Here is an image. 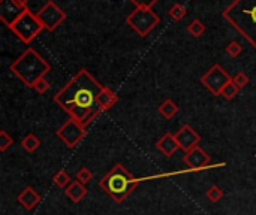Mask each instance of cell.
Returning a JSON list of instances; mask_svg holds the SVG:
<instances>
[{
	"instance_id": "6da1fadb",
	"label": "cell",
	"mask_w": 256,
	"mask_h": 215,
	"mask_svg": "<svg viewBox=\"0 0 256 215\" xmlns=\"http://www.w3.org/2000/svg\"><path fill=\"white\" fill-rule=\"evenodd\" d=\"M102 88L104 85L97 83L89 70L81 69L54 96V102L68 112L71 118L83 123L86 116L97 108V96Z\"/></svg>"
},
{
	"instance_id": "7a4b0ae2",
	"label": "cell",
	"mask_w": 256,
	"mask_h": 215,
	"mask_svg": "<svg viewBox=\"0 0 256 215\" xmlns=\"http://www.w3.org/2000/svg\"><path fill=\"white\" fill-rule=\"evenodd\" d=\"M222 17L256 50V0H234Z\"/></svg>"
},
{
	"instance_id": "3957f363",
	"label": "cell",
	"mask_w": 256,
	"mask_h": 215,
	"mask_svg": "<svg viewBox=\"0 0 256 215\" xmlns=\"http://www.w3.org/2000/svg\"><path fill=\"white\" fill-rule=\"evenodd\" d=\"M50 70H51L50 63L33 48L26 50L11 65V72L29 88H33L35 84L41 78H45V75Z\"/></svg>"
},
{
	"instance_id": "277c9868",
	"label": "cell",
	"mask_w": 256,
	"mask_h": 215,
	"mask_svg": "<svg viewBox=\"0 0 256 215\" xmlns=\"http://www.w3.org/2000/svg\"><path fill=\"white\" fill-rule=\"evenodd\" d=\"M140 181L122 163H117L99 181V187L115 203H122L135 191Z\"/></svg>"
},
{
	"instance_id": "5b68a950",
	"label": "cell",
	"mask_w": 256,
	"mask_h": 215,
	"mask_svg": "<svg viewBox=\"0 0 256 215\" xmlns=\"http://www.w3.org/2000/svg\"><path fill=\"white\" fill-rule=\"evenodd\" d=\"M126 23L138 36L146 37L161 23V18L151 8H135V11L126 17Z\"/></svg>"
},
{
	"instance_id": "8992f818",
	"label": "cell",
	"mask_w": 256,
	"mask_h": 215,
	"mask_svg": "<svg viewBox=\"0 0 256 215\" xmlns=\"http://www.w3.org/2000/svg\"><path fill=\"white\" fill-rule=\"evenodd\" d=\"M12 30V33L24 44H30L36 36H39L44 29L42 23L39 21V18L36 14H33L30 9H27L23 17L18 19V21L9 27Z\"/></svg>"
},
{
	"instance_id": "52a82bcc",
	"label": "cell",
	"mask_w": 256,
	"mask_h": 215,
	"mask_svg": "<svg viewBox=\"0 0 256 215\" xmlns=\"http://www.w3.org/2000/svg\"><path fill=\"white\" fill-rule=\"evenodd\" d=\"M232 81V76L220 66V65H214L202 78H201V84L213 94V96H220L222 90L225 88L226 84Z\"/></svg>"
},
{
	"instance_id": "ba28073f",
	"label": "cell",
	"mask_w": 256,
	"mask_h": 215,
	"mask_svg": "<svg viewBox=\"0 0 256 215\" xmlns=\"http://www.w3.org/2000/svg\"><path fill=\"white\" fill-rule=\"evenodd\" d=\"M55 136L60 139L68 148H75L86 136V127L73 118L68 120L62 127H58Z\"/></svg>"
},
{
	"instance_id": "9c48e42d",
	"label": "cell",
	"mask_w": 256,
	"mask_h": 215,
	"mask_svg": "<svg viewBox=\"0 0 256 215\" xmlns=\"http://www.w3.org/2000/svg\"><path fill=\"white\" fill-rule=\"evenodd\" d=\"M36 15L39 21L42 23L44 29L48 32H54L66 19V12L60 6H57L53 0H48L42 9L36 12Z\"/></svg>"
},
{
	"instance_id": "30bf717a",
	"label": "cell",
	"mask_w": 256,
	"mask_h": 215,
	"mask_svg": "<svg viewBox=\"0 0 256 215\" xmlns=\"http://www.w3.org/2000/svg\"><path fill=\"white\" fill-rule=\"evenodd\" d=\"M26 11L17 3V0H0V21L8 27L14 26Z\"/></svg>"
},
{
	"instance_id": "8fae6325",
	"label": "cell",
	"mask_w": 256,
	"mask_h": 215,
	"mask_svg": "<svg viewBox=\"0 0 256 215\" xmlns=\"http://www.w3.org/2000/svg\"><path fill=\"white\" fill-rule=\"evenodd\" d=\"M174 136H175L177 142H179L180 149H183L184 152L193 149L195 147H198L201 141V136L198 134V132L189 124H184L183 127H180V130L175 132Z\"/></svg>"
},
{
	"instance_id": "7c38bea8",
	"label": "cell",
	"mask_w": 256,
	"mask_h": 215,
	"mask_svg": "<svg viewBox=\"0 0 256 215\" xmlns=\"http://www.w3.org/2000/svg\"><path fill=\"white\" fill-rule=\"evenodd\" d=\"M183 162L187 167H190L192 170H198V169H202V167H207L211 162L210 155L207 151H204L200 145L195 147L193 149L184 152V157H183Z\"/></svg>"
},
{
	"instance_id": "4fadbf2b",
	"label": "cell",
	"mask_w": 256,
	"mask_h": 215,
	"mask_svg": "<svg viewBox=\"0 0 256 215\" xmlns=\"http://www.w3.org/2000/svg\"><path fill=\"white\" fill-rule=\"evenodd\" d=\"M42 200V196L33 187H24L17 196V202L21 205L26 211H33Z\"/></svg>"
},
{
	"instance_id": "5bb4252c",
	"label": "cell",
	"mask_w": 256,
	"mask_h": 215,
	"mask_svg": "<svg viewBox=\"0 0 256 215\" xmlns=\"http://www.w3.org/2000/svg\"><path fill=\"white\" fill-rule=\"evenodd\" d=\"M156 148L159 149L165 157H172L175 151L179 149V142H177L175 136L172 133H165L162 138L156 142Z\"/></svg>"
},
{
	"instance_id": "9a60e30c",
	"label": "cell",
	"mask_w": 256,
	"mask_h": 215,
	"mask_svg": "<svg viewBox=\"0 0 256 215\" xmlns=\"http://www.w3.org/2000/svg\"><path fill=\"white\" fill-rule=\"evenodd\" d=\"M87 187L84 184H81L80 181L73 180L66 188H65V194L66 198L72 202V203H80L86 196H87Z\"/></svg>"
},
{
	"instance_id": "2e32d148",
	"label": "cell",
	"mask_w": 256,
	"mask_h": 215,
	"mask_svg": "<svg viewBox=\"0 0 256 215\" xmlns=\"http://www.w3.org/2000/svg\"><path fill=\"white\" fill-rule=\"evenodd\" d=\"M117 102H119V96H117L110 87H104L101 94L97 96V106H99L102 111L111 109Z\"/></svg>"
},
{
	"instance_id": "e0dca14e",
	"label": "cell",
	"mask_w": 256,
	"mask_h": 215,
	"mask_svg": "<svg viewBox=\"0 0 256 215\" xmlns=\"http://www.w3.org/2000/svg\"><path fill=\"white\" fill-rule=\"evenodd\" d=\"M157 111H159V114L164 116V118L171 120V118H174V116H175L177 114H179V106L175 105V102H174V100L166 99V100H164V102L159 105V108H157Z\"/></svg>"
},
{
	"instance_id": "ac0fdd59",
	"label": "cell",
	"mask_w": 256,
	"mask_h": 215,
	"mask_svg": "<svg viewBox=\"0 0 256 215\" xmlns=\"http://www.w3.org/2000/svg\"><path fill=\"white\" fill-rule=\"evenodd\" d=\"M39 147H41V139L36 138V136L33 133H27L24 138L21 139V148L29 152V154H33L39 149Z\"/></svg>"
},
{
	"instance_id": "d6986e66",
	"label": "cell",
	"mask_w": 256,
	"mask_h": 215,
	"mask_svg": "<svg viewBox=\"0 0 256 215\" xmlns=\"http://www.w3.org/2000/svg\"><path fill=\"white\" fill-rule=\"evenodd\" d=\"M53 182H54V185L55 187H58V188H66L71 182H72V180H71V177L69 175L65 172V170H58L54 177H53Z\"/></svg>"
},
{
	"instance_id": "ffe728a7",
	"label": "cell",
	"mask_w": 256,
	"mask_h": 215,
	"mask_svg": "<svg viewBox=\"0 0 256 215\" xmlns=\"http://www.w3.org/2000/svg\"><path fill=\"white\" fill-rule=\"evenodd\" d=\"M205 198L211 202V203H219L223 199V190L218 185H211L207 191H205Z\"/></svg>"
},
{
	"instance_id": "44dd1931",
	"label": "cell",
	"mask_w": 256,
	"mask_h": 215,
	"mask_svg": "<svg viewBox=\"0 0 256 215\" xmlns=\"http://www.w3.org/2000/svg\"><path fill=\"white\" fill-rule=\"evenodd\" d=\"M187 32L193 36V37H201L205 32V26L201 19H193V21L187 26Z\"/></svg>"
},
{
	"instance_id": "7402d4cb",
	"label": "cell",
	"mask_w": 256,
	"mask_h": 215,
	"mask_svg": "<svg viewBox=\"0 0 256 215\" xmlns=\"http://www.w3.org/2000/svg\"><path fill=\"white\" fill-rule=\"evenodd\" d=\"M168 14H169V17H171L172 19H175V21H182V19L187 15V11H186V8H184L183 5L175 3V5L171 6V9H169Z\"/></svg>"
},
{
	"instance_id": "603a6c76",
	"label": "cell",
	"mask_w": 256,
	"mask_h": 215,
	"mask_svg": "<svg viewBox=\"0 0 256 215\" xmlns=\"http://www.w3.org/2000/svg\"><path fill=\"white\" fill-rule=\"evenodd\" d=\"M75 180H76V181H80V182L84 184V185H87V184H90L91 180H93V173H91L90 169H87V167H81L80 170L76 172Z\"/></svg>"
},
{
	"instance_id": "cb8c5ba5",
	"label": "cell",
	"mask_w": 256,
	"mask_h": 215,
	"mask_svg": "<svg viewBox=\"0 0 256 215\" xmlns=\"http://www.w3.org/2000/svg\"><path fill=\"white\" fill-rule=\"evenodd\" d=\"M238 91H240V88L235 85L232 81L229 83V84H226L225 85V88L222 90V93H220V96L223 97V99H226V100H232L235 96L238 94Z\"/></svg>"
},
{
	"instance_id": "d4e9b609",
	"label": "cell",
	"mask_w": 256,
	"mask_h": 215,
	"mask_svg": "<svg viewBox=\"0 0 256 215\" xmlns=\"http://www.w3.org/2000/svg\"><path fill=\"white\" fill-rule=\"evenodd\" d=\"M14 139H12V136L6 132V130H2L0 132V151L5 152L11 145H12Z\"/></svg>"
},
{
	"instance_id": "484cf974",
	"label": "cell",
	"mask_w": 256,
	"mask_h": 215,
	"mask_svg": "<svg viewBox=\"0 0 256 215\" xmlns=\"http://www.w3.org/2000/svg\"><path fill=\"white\" fill-rule=\"evenodd\" d=\"M232 83L241 90V88L247 87V84H249V76H247L244 72H238L237 75L232 76Z\"/></svg>"
},
{
	"instance_id": "4316f807",
	"label": "cell",
	"mask_w": 256,
	"mask_h": 215,
	"mask_svg": "<svg viewBox=\"0 0 256 215\" xmlns=\"http://www.w3.org/2000/svg\"><path fill=\"white\" fill-rule=\"evenodd\" d=\"M241 51H243V48H241V45L238 44V42H235V41H232V42H229L228 45H226V48H225V52L228 54V55H231V57H238L240 54H241Z\"/></svg>"
},
{
	"instance_id": "83f0119b",
	"label": "cell",
	"mask_w": 256,
	"mask_h": 215,
	"mask_svg": "<svg viewBox=\"0 0 256 215\" xmlns=\"http://www.w3.org/2000/svg\"><path fill=\"white\" fill-rule=\"evenodd\" d=\"M33 90H35L37 94H45V93L50 90V84H48V81L45 80V78H41V80H39V81L35 84Z\"/></svg>"
},
{
	"instance_id": "f1b7e54d",
	"label": "cell",
	"mask_w": 256,
	"mask_h": 215,
	"mask_svg": "<svg viewBox=\"0 0 256 215\" xmlns=\"http://www.w3.org/2000/svg\"><path fill=\"white\" fill-rule=\"evenodd\" d=\"M130 2L136 6V8H151L153 5H156L159 0H130Z\"/></svg>"
},
{
	"instance_id": "f546056e",
	"label": "cell",
	"mask_w": 256,
	"mask_h": 215,
	"mask_svg": "<svg viewBox=\"0 0 256 215\" xmlns=\"http://www.w3.org/2000/svg\"><path fill=\"white\" fill-rule=\"evenodd\" d=\"M17 3H18L19 6H21V8H24V9H29V8H27V3H29L27 0H17Z\"/></svg>"
},
{
	"instance_id": "4dcf8cb0",
	"label": "cell",
	"mask_w": 256,
	"mask_h": 215,
	"mask_svg": "<svg viewBox=\"0 0 256 215\" xmlns=\"http://www.w3.org/2000/svg\"><path fill=\"white\" fill-rule=\"evenodd\" d=\"M255 157H256V155H255Z\"/></svg>"
}]
</instances>
